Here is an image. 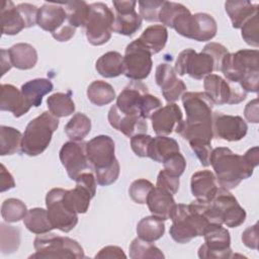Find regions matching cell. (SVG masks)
<instances>
[{"label":"cell","instance_id":"6da1fadb","mask_svg":"<svg viewBox=\"0 0 259 259\" xmlns=\"http://www.w3.org/2000/svg\"><path fill=\"white\" fill-rule=\"evenodd\" d=\"M181 99L186 119L175 132L189 145L193 143L211 144L213 102L204 92H185Z\"/></svg>","mask_w":259,"mask_h":259},{"label":"cell","instance_id":"7a4b0ae2","mask_svg":"<svg viewBox=\"0 0 259 259\" xmlns=\"http://www.w3.org/2000/svg\"><path fill=\"white\" fill-rule=\"evenodd\" d=\"M226 80L237 83L247 92H258L259 52L258 50H240L228 53L221 65Z\"/></svg>","mask_w":259,"mask_h":259},{"label":"cell","instance_id":"3957f363","mask_svg":"<svg viewBox=\"0 0 259 259\" xmlns=\"http://www.w3.org/2000/svg\"><path fill=\"white\" fill-rule=\"evenodd\" d=\"M205 201L193 200L189 204L175 205L170 220L172 225L169 230L171 238L179 243L186 244L196 237H202L209 222L204 215Z\"/></svg>","mask_w":259,"mask_h":259},{"label":"cell","instance_id":"277c9868","mask_svg":"<svg viewBox=\"0 0 259 259\" xmlns=\"http://www.w3.org/2000/svg\"><path fill=\"white\" fill-rule=\"evenodd\" d=\"M209 165L214 170L219 185L225 189L236 188L242 180L252 176V167L244 156L235 154L227 147H218L211 150Z\"/></svg>","mask_w":259,"mask_h":259},{"label":"cell","instance_id":"5b68a950","mask_svg":"<svg viewBox=\"0 0 259 259\" xmlns=\"http://www.w3.org/2000/svg\"><path fill=\"white\" fill-rule=\"evenodd\" d=\"M204 215L209 224L237 228L246 220V210L239 204L230 190L219 187L213 198L204 203Z\"/></svg>","mask_w":259,"mask_h":259},{"label":"cell","instance_id":"8992f818","mask_svg":"<svg viewBox=\"0 0 259 259\" xmlns=\"http://www.w3.org/2000/svg\"><path fill=\"white\" fill-rule=\"evenodd\" d=\"M59 126V118L50 111H44L26 125L22 135L20 150L27 156L34 157L47 150L53 134Z\"/></svg>","mask_w":259,"mask_h":259},{"label":"cell","instance_id":"52a82bcc","mask_svg":"<svg viewBox=\"0 0 259 259\" xmlns=\"http://www.w3.org/2000/svg\"><path fill=\"white\" fill-rule=\"evenodd\" d=\"M33 247L35 252L29 258L74 259L85 257L82 246L76 240L51 232L38 234L33 241Z\"/></svg>","mask_w":259,"mask_h":259},{"label":"cell","instance_id":"ba28073f","mask_svg":"<svg viewBox=\"0 0 259 259\" xmlns=\"http://www.w3.org/2000/svg\"><path fill=\"white\" fill-rule=\"evenodd\" d=\"M172 28L178 34L196 41L210 40L218 31L217 21L211 15L201 12L192 14L189 9L175 18Z\"/></svg>","mask_w":259,"mask_h":259},{"label":"cell","instance_id":"9c48e42d","mask_svg":"<svg viewBox=\"0 0 259 259\" xmlns=\"http://www.w3.org/2000/svg\"><path fill=\"white\" fill-rule=\"evenodd\" d=\"M114 17V13L106 4L102 2L90 4L85 28L86 37L91 45L101 46L110 39Z\"/></svg>","mask_w":259,"mask_h":259},{"label":"cell","instance_id":"30bf717a","mask_svg":"<svg viewBox=\"0 0 259 259\" xmlns=\"http://www.w3.org/2000/svg\"><path fill=\"white\" fill-rule=\"evenodd\" d=\"M174 71L179 76L185 74L196 80H201L213 71H220L214 59L204 49L196 53L193 49L182 51L175 62Z\"/></svg>","mask_w":259,"mask_h":259},{"label":"cell","instance_id":"8fae6325","mask_svg":"<svg viewBox=\"0 0 259 259\" xmlns=\"http://www.w3.org/2000/svg\"><path fill=\"white\" fill-rule=\"evenodd\" d=\"M204 243L198 249L201 259L232 258L231 237L229 231L220 224H209L203 234Z\"/></svg>","mask_w":259,"mask_h":259},{"label":"cell","instance_id":"7c38bea8","mask_svg":"<svg viewBox=\"0 0 259 259\" xmlns=\"http://www.w3.org/2000/svg\"><path fill=\"white\" fill-rule=\"evenodd\" d=\"M203 79L204 93L213 104H238L247 96L239 84L230 82L217 74H209Z\"/></svg>","mask_w":259,"mask_h":259},{"label":"cell","instance_id":"4fadbf2b","mask_svg":"<svg viewBox=\"0 0 259 259\" xmlns=\"http://www.w3.org/2000/svg\"><path fill=\"white\" fill-rule=\"evenodd\" d=\"M123 65V74L126 78L133 81H142L151 73L153 66L152 54L137 38L126 46Z\"/></svg>","mask_w":259,"mask_h":259},{"label":"cell","instance_id":"5bb4252c","mask_svg":"<svg viewBox=\"0 0 259 259\" xmlns=\"http://www.w3.org/2000/svg\"><path fill=\"white\" fill-rule=\"evenodd\" d=\"M65 189L53 188L46 195L48 217L54 229L69 233L78 224V214L70 211L63 202Z\"/></svg>","mask_w":259,"mask_h":259},{"label":"cell","instance_id":"9a60e30c","mask_svg":"<svg viewBox=\"0 0 259 259\" xmlns=\"http://www.w3.org/2000/svg\"><path fill=\"white\" fill-rule=\"evenodd\" d=\"M85 150L89 165L92 166L94 172L110 168L118 162L114 155V142L109 136L94 137L86 142Z\"/></svg>","mask_w":259,"mask_h":259},{"label":"cell","instance_id":"2e32d148","mask_svg":"<svg viewBox=\"0 0 259 259\" xmlns=\"http://www.w3.org/2000/svg\"><path fill=\"white\" fill-rule=\"evenodd\" d=\"M86 143L69 141L65 143L59 153L60 161L65 167L68 176L75 180L81 173L89 167V162L85 150Z\"/></svg>","mask_w":259,"mask_h":259},{"label":"cell","instance_id":"e0dca14e","mask_svg":"<svg viewBox=\"0 0 259 259\" xmlns=\"http://www.w3.org/2000/svg\"><path fill=\"white\" fill-rule=\"evenodd\" d=\"M213 137L228 142H237L242 140L247 132L246 121L239 115L224 114L213 112L212 114Z\"/></svg>","mask_w":259,"mask_h":259},{"label":"cell","instance_id":"ac0fdd59","mask_svg":"<svg viewBox=\"0 0 259 259\" xmlns=\"http://www.w3.org/2000/svg\"><path fill=\"white\" fill-rule=\"evenodd\" d=\"M137 1L127 0V1H113L112 4L115 10V17L113 23V31L132 36L137 32L142 25V17L136 11Z\"/></svg>","mask_w":259,"mask_h":259},{"label":"cell","instance_id":"d6986e66","mask_svg":"<svg viewBox=\"0 0 259 259\" xmlns=\"http://www.w3.org/2000/svg\"><path fill=\"white\" fill-rule=\"evenodd\" d=\"M155 80L168 103H174L186 92L185 83L178 79L174 68L167 63H161L157 66Z\"/></svg>","mask_w":259,"mask_h":259},{"label":"cell","instance_id":"ffe728a7","mask_svg":"<svg viewBox=\"0 0 259 259\" xmlns=\"http://www.w3.org/2000/svg\"><path fill=\"white\" fill-rule=\"evenodd\" d=\"M152 127L157 136H168L183 121V114L176 103L167 105L156 110L152 116Z\"/></svg>","mask_w":259,"mask_h":259},{"label":"cell","instance_id":"44dd1931","mask_svg":"<svg viewBox=\"0 0 259 259\" xmlns=\"http://www.w3.org/2000/svg\"><path fill=\"white\" fill-rule=\"evenodd\" d=\"M110 125L124 136L132 138L139 134H146L148 130L147 121L144 117L137 114H126L112 105L107 115Z\"/></svg>","mask_w":259,"mask_h":259},{"label":"cell","instance_id":"7402d4cb","mask_svg":"<svg viewBox=\"0 0 259 259\" xmlns=\"http://www.w3.org/2000/svg\"><path fill=\"white\" fill-rule=\"evenodd\" d=\"M148 92V88L145 84L140 81H132L116 97L115 106L119 111L123 113L137 114L142 116V100L144 95Z\"/></svg>","mask_w":259,"mask_h":259},{"label":"cell","instance_id":"603a6c76","mask_svg":"<svg viewBox=\"0 0 259 259\" xmlns=\"http://www.w3.org/2000/svg\"><path fill=\"white\" fill-rule=\"evenodd\" d=\"M67 23V13L63 4L46 2L38 8L37 25L41 29L53 34Z\"/></svg>","mask_w":259,"mask_h":259},{"label":"cell","instance_id":"cb8c5ba5","mask_svg":"<svg viewBox=\"0 0 259 259\" xmlns=\"http://www.w3.org/2000/svg\"><path fill=\"white\" fill-rule=\"evenodd\" d=\"M220 185L214 173L209 170L197 171L191 176L190 188L192 195L200 201L208 202L215 195Z\"/></svg>","mask_w":259,"mask_h":259},{"label":"cell","instance_id":"d4e9b609","mask_svg":"<svg viewBox=\"0 0 259 259\" xmlns=\"http://www.w3.org/2000/svg\"><path fill=\"white\" fill-rule=\"evenodd\" d=\"M0 94V109L10 111L15 117H20L30 109L21 90L12 84H2Z\"/></svg>","mask_w":259,"mask_h":259},{"label":"cell","instance_id":"484cf974","mask_svg":"<svg viewBox=\"0 0 259 259\" xmlns=\"http://www.w3.org/2000/svg\"><path fill=\"white\" fill-rule=\"evenodd\" d=\"M147 204L153 215L167 221L170 219L176 202L173 194L156 186L150 192L147 198Z\"/></svg>","mask_w":259,"mask_h":259},{"label":"cell","instance_id":"4316f807","mask_svg":"<svg viewBox=\"0 0 259 259\" xmlns=\"http://www.w3.org/2000/svg\"><path fill=\"white\" fill-rule=\"evenodd\" d=\"M94 193L85 185L76 182L73 189L64 191L63 202L66 207L74 213H85L90 205V200L94 197Z\"/></svg>","mask_w":259,"mask_h":259},{"label":"cell","instance_id":"83f0119b","mask_svg":"<svg viewBox=\"0 0 259 259\" xmlns=\"http://www.w3.org/2000/svg\"><path fill=\"white\" fill-rule=\"evenodd\" d=\"M2 34L15 35L23 28H27L26 21L17 6L12 1H4L1 8Z\"/></svg>","mask_w":259,"mask_h":259},{"label":"cell","instance_id":"f1b7e54d","mask_svg":"<svg viewBox=\"0 0 259 259\" xmlns=\"http://www.w3.org/2000/svg\"><path fill=\"white\" fill-rule=\"evenodd\" d=\"M258 4L247 0H229L225 3L226 12L234 28H241L250 17L258 13Z\"/></svg>","mask_w":259,"mask_h":259},{"label":"cell","instance_id":"f546056e","mask_svg":"<svg viewBox=\"0 0 259 259\" xmlns=\"http://www.w3.org/2000/svg\"><path fill=\"white\" fill-rule=\"evenodd\" d=\"M12 67L19 70L32 69L37 62L36 50L29 44L18 42L7 50Z\"/></svg>","mask_w":259,"mask_h":259},{"label":"cell","instance_id":"4dcf8cb0","mask_svg":"<svg viewBox=\"0 0 259 259\" xmlns=\"http://www.w3.org/2000/svg\"><path fill=\"white\" fill-rule=\"evenodd\" d=\"M54 89L51 80L46 78H36L21 85V92L30 107H37L42 102V97Z\"/></svg>","mask_w":259,"mask_h":259},{"label":"cell","instance_id":"1f68e13d","mask_svg":"<svg viewBox=\"0 0 259 259\" xmlns=\"http://www.w3.org/2000/svg\"><path fill=\"white\" fill-rule=\"evenodd\" d=\"M95 69L104 78H114L124 73L123 56L118 52H107L96 61Z\"/></svg>","mask_w":259,"mask_h":259},{"label":"cell","instance_id":"d6a6232c","mask_svg":"<svg viewBox=\"0 0 259 259\" xmlns=\"http://www.w3.org/2000/svg\"><path fill=\"white\" fill-rule=\"evenodd\" d=\"M168 39L167 28L162 24H154L147 27L139 37L142 45L152 54L161 52Z\"/></svg>","mask_w":259,"mask_h":259},{"label":"cell","instance_id":"836d02e7","mask_svg":"<svg viewBox=\"0 0 259 259\" xmlns=\"http://www.w3.org/2000/svg\"><path fill=\"white\" fill-rule=\"evenodd\" d=\"M179 151L180 148L176 140L167 136H157L151 141L148 157L155 162L163 163L170 155Z\"/></svg>","mask_w":259,"mask_h":259},{"label":"cell","instance_id":"e575fe53","mask_svg":"<svg viewBox=\"0 0 259 259\" xmlns=\"http://www.w3.org/2000/svg\"><path fill=\"white\" fill-rule=\"evenodd\" d=\"M137 235L147 242H155L163 237L165 233L164 221L156 215L143 218L137 225Z\"/></svg>","mask_w":259,"mask_h":259},{"label":"cell","instance_id":"d590c367","mask_svg":"<svg viewBox=\"0 0 259 259\" xmlns=\"http://www.w3.org/2000/svg\"><path fill=\"white\" fill-rule=\"evenodd\" d=\"M23 224L29 232L36 235L51 232L54 229L48 217L47 209L40 207L28 209L23 219Z\"/></svg>","mask_w":259,"mask_h":259},{"label":"cell","instance_id":"8d00e7d4","mask_svg":"<svg viewBox=\"0 0 259 259\" xmlns=\"http://www.w3.org/2000/svg\"><path fill=\"white\" fill-rule=\"evenodd\" d=\"M49 111L56 117H66L75 111V103L71 96V91L67 93L57 92L47 99Z\"/></svg>","mask_w":259,"mask_h":259},{"label":"cell","instance_id":"74e56055","mask_svg":"<svg viewBox=\"0 0 259 259\" xmlns=\"http://www.w3.org/2000/svg\"><path fill=\"white\" fill-rule=\"evenodd\" d=\"M87 97L94 105L103 106L115 99V91L109 83L95 80L87 88Z\"/></svg>","mask_w":259,"mask_h":259},{"label":"cell","instance_id":"f35d334b","mask_svg":"<svg viewBox=\"0 0 259 259\" xmlns=\"http://www.w3.org/2000/svg\"><path fill=\"white\" fill-rule=\"evenodd\" d=\"M64 130L65 134L71 141L82 142L84 138L90 133L91 120L86 114L77 112L67 122Z\"/></svg>","mask_w":259,"mask_h":259},{"label":"cell","instance_id":"ab89813d","mask_svg":"<svg viewBox=\"0 0 259 259\" xmlns=\"http://www.w3.org/2000/svg\"><path fill=\"white\" fill-rule=\"evenodd\" d=\"M63 7L67 13V21L71 26L75 28L80 26L85 27L89 15L90 4H87V2L83 0L70 1L64 3Z\"/></svg>","mask_w":259,"mask_h":259},{"label":"cell","instance_id":"60d3db41","mask_svg":"<svg viewBox=\"0 0 259 259\" xmlns=\"http://www.w3.org/2000/svg\"><path fill=\"white\" fill-rule=\"evenodd\" d=\"M22 134L11 126H0V155L15 154L21 147Z\"/></svg>","mask_w":259,"mask_h":259},{"label":"cell","instance_id":"b9f144b4","mask_svg":"<svg viewBox=\"0 0 259 259\" xmlns=\"http://www.w3.org/2000/svg\"><path fill=\"white\" fill-rule=\"evenodd\" d=\"M130 257L132 259H146V258H165L162 251L151 242L144 241L139 237L134 239L128 247Z\"/></svg>","mask_w":259,"mask_h":259},{"label":"cell","instance_id":"7bdbcfd3","mask_svg":"<svg viewBox=\"0 0 259 259\" xmlns=\"http://www.w3.org/2000/svg\"><path fill=\"white\" fill-rule=\"evenodd\" d=\"M0 250L3 254H11L17 251L20 245V230L13 226L1 223Z\"/></svg>","mask_w":259,"mask_h":259},{"label":"cell","instance_id":"ee69618b","mask_svg":"<svg viewBox=\"0 0 259 259\" xmlns=\"http://www.w3.org/2000/svg\"><path fill=\"white\" fill-rule=\"evenodd\" d=\"M27 210L25 203L18 198L5 199L1 205L2 219L7 223H16L23 220Z\"/></svg>","mask_w":259,"mask_h":259},{"label":"cell","instance_id":"f6af8a7d","mask_svg":"<svg viewBox=\"0 0 259 259\" xmlns=\"http://www.w3.org/2000/svg\"><path fill=\"white\" fill-rule=\"evenodd\" d=\"M188 8L185 7L181 3H176V2H169V1H164L160 11H159V21L164 25L165 27H171L173 25V22L175 18L181 14L182 12L186 11Z\"/></svg>","mask_w":259,"mask_h":259},{"label":"cell","instance_id":"bcb514c9","mask_svg":"<svg viewBox=\"0 0 259 259\" xmlns=\"http://www.w3.org/2000/svg\"><path fill=\"white\" fill-rule=\"evenodd\" d=\"M153 188L154 185L152 182L141 178L132 182L128 188V194L136 203L145 204L147 203V198Z\"/></svg>","mask_w":259,"mask_h":259},{"label":"cell","instance_id":"7dc6e473","mask_svg":"<svg viewBox=\"0 0 259 259\" xmlns=\"http://www.w3.org/2000/svg\"><path fill=\"white\" fill-rule=\"evenodd\" d=\"M164 1L160 0H142L139 1V10L142 19L150 22L159 21V11L163 5Z\"/></svg>","mask_w":259,"mask_h":259},{"label":"cell","instance_id":"c3c4849f","mask_svg":"<svg viewBox=\"0 0 259 259\" xmlns=\"http://www.w3.org/2000/svg\"><path fill=\"white\" fill-rule=\"evenodd\" d=\"M258 13L250 17L241 27V34L245 42L249 46L258 48Z\"/></svg>","mask_w":259,"mask_h":259},{"label":"cell","instance_id":"681fc988","mask_svg":"<svg viewBox=\"0 0 259 259\" xmlns=\"http://www.w3.org/2000/svg\"><path fill=\"white\" fill-rule=\"evenodd\" d=\"M163 165H164V170L167 171L169 174L180 177L186 168V160L179 151L170 155L163 162Z\"/></svg>","mask_w":259,"mask_h":259},{"label":"cell","instance_id":"f907efd6","mask_svg":"<svg viewBox=\"0 0 259 259\" xmlns=\"http://www.w3.org/2000/svg\"><path fill=\"white\" fill-rule=\"evenodd\" d=\"M179 177L171 175L163 169L158 174L156 186L170 192L171 194H175L179 189Z\"/></svg>","mask_w":259,"mask_h":259},{"label":"cell","instance_id":"816d5d0a","mask_svg":"<svg viewBox=\"0 0 259 259\" xmlns=\"http://www.w3.org/2000/svg\"><path fill=\"white\" fill-rule=\"evenodd\" d=\"M152 137L146 134H139L131 138V147L134 153L142 158L148 157L149 146L152 141Z\"/></svg>","mask_w":259,"mask_h":259},{"label":"cell","instance_id":"f5cc1de1","mask_svg":"<svg viewBox=\"0 0 259 259\" xmlns=\"http://www.w3.org/2000/svg\"><path fill=\"white\" fill-rule=\"evenodd\" d=\"M162 107V102L161 100L150 94L149 92L146 93L143 97V100H142V106H141V114L142 116L147 119V118H151L152 114L158 110L159 108Z\"/></svg>","mask_w":259,"mask_h":259},{"label":"cell","instance_id":"db71d44e","mask_svg":"<svg viewBox=\"0 0 259 259\" xmlns=\"http://www.w3.org/2000/svg\"><path fill=\"white\" fill-rule=\"evenodd\" d=\"M242 242L252 250L258 249V223L245 229L242 233Z\"/></svg>","mask_w":259,"mask_h":259},{"label":"cell","instance_id":"11a10c76","mask_svg":"<svg viewBox=\"0 0 259 259\" xmlns=\"http://www.w3.org/2000/svg\"><path fill=\"white\" fill-rule=\"evenodd\" d=\"M95 258H126V255L120 247L106 246L95 255Z\"/></svg>","mask_w":259,"mask_h":259},{"label":"cell","instance_id":"9f6ffc18","mask_svg":"<svg viewBox=\"0 0 259 259\" xmlns=\"http://www.w3.org/2000/svg\"><path fill=\"white\" fill-rule=\"evenodd\" d=\"M244 115L246 119L253 123L259 122V113H258V99L255 98L248 102V104L245 107Z\"/></svg>","mask_w":259,"mask_h":259},{"label":"cell","instance_id":"6f0895ef","mask_svg":"<svg viewBox=\"0 0 259 259\" xmlns=\"http://www.w3.org/2000/svg\"><path fill=\"white\" fill-rule=\"evenodd\" d=\"M75 32H76V28L71 26L69 23H67L52 35L58 41H68L74 36Z\"/></svg>","mask_w":259,"mask_h":259},{"label":"cell","instance_id":"680465c9","mask_svg":"<svg viewBox=\"0 0 259 259\" xmlns=\"http://www.w3.org/2000/svg\"><path fill=\"white\" fill-rule=\"evenodd\" d=\"M0 181H1V192H4L6 190H9L15 186L14 179L12 175L6 170L5 166L1 164V171H0Z\"/></svg>","mask_w":259,"mask_h":259},{"label":"cell","instance_id":"91938a15","mask_svg":"<svg viewBox=\"0 0 259 259\" xmlns=\"http://www.w3.org/2000/svg\"><path fill=\"white\" fill-rule=\"evenodd\" d=\"M243 156L252 167L255 168L256 166H258V164H259V149L257 146L249 149Z\"/></svg>","mask_w":259,"mask_h":259},{"label":"cell","instance_id":"94428289","mask_svg":"<svg viewBox=\"0 0 259 259\" xmlns=\"http://www.w3.org/2000/svg\"><path fill=\"white\" fill-rule=\"evenodd\" d=\"M1 67H2V75H4L7 71H9L12 68L8 51L4 49L1 50Z\"/></svg>","mask_w":259,"mask_h":259}]
</instances>
